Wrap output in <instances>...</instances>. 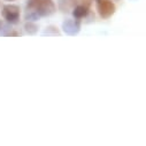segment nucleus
Instances as JSON below:
<instances>
[{
  "instance_id": "nucleus-1",
  "label": "nucleus",
  "mask_w": 146,
  "mask_h": 146,
  "mask_svg": "<svg viewBox=\"0 0 146 146\" xmlns=\"http://www.w3.org/2000/svg\"><path fill=\"white\" fill-rule=\"evenodd\" d=\"M28 6L30 8L37 9L42 14H50L54 11V5L51 0H29Z\"/></svg>"
},
{
  "instance_id": "nucleus-2",
  "label": "nucleus",
  "mask_w": 146,
  "mask_h": 146,
  "mask_svg": "<svg viewBox=\"0 0 146 146\" xmlns=\"http://www.w3.org/2000/svg\"><path fill=\"white\" fill-rule=\"evenodd\" d=\"M97 6H98L100 16L104 19H108L115 12V6L112 4L111 0H98Z\"/></svg>"
},
{
  "instance_id": "nucleus-3",
  "label": "nucleus",
  "mask_w": 146,
  "mask_h": 146,
  "mask_svg": "<svg viewBox=\"0 0 146 146\" xmlns=\"http://www.w3.org/2000/svg\"><path fill=\"white\" fill-rule=\"evenodd\" d=\"M3 16L8 22H12V23L17 22L19 17H20V8H19V6H16V5H7V6H5L4 11H3Z\"/></svg>"
},
{
  "instance_id": "nucleus-4",
  "label": "nucleus",
  "mask_w": 146,
  "mask_h": 146,
  "mask_svg": "<svg viewBox=\"0 0 146 146\" xmlns=\"http://www.w3.org/2000/svg\"><path fill=\"white\" fill-rule=\"evenodd\" d=\"M88 15V8L84 6H77L74 11V16L76 19H82Z\"/></svg>"
},
{
  "instance_id": "nucleus-5",
  "label": "nucleus",
  "mask_w": 146,
  "mask_h": 146,
  "mask_svg": "<svg viewBox=\"0 0 146 146\" xmlns=\"http://www.w3.org/2000/svg\"><path fill=\"white\" fill-rule=\"evenodd\" d=\"M7 1H13V0H7Z\"/></svg>"
},
{
  "instance_id": "nucleus-6",
  "label": "nucleus",
  "mask_w": 146,
  "mask_h": 146,
  "mask_svg": "<svg viewBox=\"0 0 146 146\" xmlns=\"http://www.w3.org/2000/svg\"><path fill=\"white\" fill-rule=\"evenodd\" d=\"M0 27H1V21H0Z\"/></svg>"
}]
</instances>
